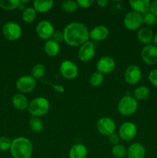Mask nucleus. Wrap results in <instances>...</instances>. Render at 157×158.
Here are the masks:
<instances>
[{"label": "nucleus", "mask_w": 157, "mask_h": 158, "mask_svg": "<svg viewBox=\"0 0 157 158\" xmlns=\"http://www.w3.org/2000/svg\"><path fill=\"white\" fill-rule=\"evenodd\" d=\"M37 12L33 7H27L22 11V19L26 23H31L36 19Z\"/></svg>", "instance_id": "nucleus-26"}, {"label": "nucleus", "mask_w": 157, "mask_h": 158, "mask_svg": "<svg viewBox=\"0 0 157 158\" xmlns=\"http://www.w3.org/2000/svg\"><path fill=\"white\" fill-rule=\"evenodd\" d=\"M3 35L9 41H15L18 40L22 35V29L20 25L15 22H6L2 29Z\"/></svg>", "instance_id": "nucleus-5"}, {"label": "nucleus", "mask_w": 157, "mask_h": 158, "mask_svg": "<svg viewBox=\"0 0 157 158\" xmlns=\"http://www.w3.org/2000/svg\"><path fill=\"white\" fill-rule=\"evenodd\" d=\"M9 151L13 158H31L33 153V145L29 139L19 137L12 140Z\"/></svg>", "instance_id": "nucleus-2"}, {"label": "nucleus", "mask_w": 157, "mask_h": 158, "mask_svg": "<svg viewBox=\"0 0 157 158\" xmlns=\"http://www.w3.org/2000/svg\"><path fill=\"white\" fill-rule=\"evenodd\" d=\"M137 134V127L132 122L126 121L122 123L119 128L118 135L120 139L124 141H131L135 137Z\"/></svg>", "instance_id": "nucleus-7"}, {"label": "nucleus", "mask_w": 157, "mask_h": 158, "mask_svg": "<svg viewBox=\"0 0 157 158\" xmlns=\"http://www.w3.org/2000/svg\"><path fill=\"white\" fill-rule=\"evenodd\" d=\"M146 151L145 147L140 143H133L128 148V158H144L146 156Z\"/></svg>", "instance_id": "nucleus-17"}, {"label": "nucleus", "mask_w": 157, "mask_h": 158, "mask_svg": "<svg viewBox=\"0 0 157 158\" xmlns=\"http://www.w3.org/2000/svg\"><path fill=\"white\" fill-rule=\"evenodd\" d=\"M44 50L49 56H56L60 52V46L58 43L52 40L46 41L44 46Z\"/></svg>", "instance_id": "nucleus-23"}, {"label": "nucleus", "mask_w": 157, "mask_h": 158, "mask_svg": "<svg viewBox=\"0 0 157 158\" xmlns=\"http://www.w3.org/2000/svg\"><path fill=\"white\" fill-rule=\"evenodd\" d=\"M20 0H0V8L4 10L10 11L18 9Z\"/></svg>", "instance_id": "nucleus-27"}, {"label": "nucleus", "mask_w": 157, "mask_h": 158, "mask_svg": "<svg viewBox=\"0 0 157 158\" xmlns=\"http://www.w3.org/2000/svg\"><path fill=\"white\" fill-rule=\"evenodd\" d=\"M152 43H153V45L157 46V32L153 35V40H152Z\"/></svg>", "instance_id": "nucleus-41"}, {"label": "nucleus", "mask_w": 157, "mask_h": 158, "mask_svg": "<svg viewBox=\"0 0 157 158\" xmlns=\"http://www.w3.org/2000/svg\"><path fill=\"white\" fill-rule=\"evenodd\" d=\"M108 137H109V141L110 142V143H112L113 146H115V145H117V144H119V142L121 139H120L119 136L117 134L113 133V134L109 135Z\"/></svg>", "instance_id": "nucleus-37"}, {"label": "nucleus", "mask_w": 157, "mask_h": 158, "mask_svg": "<svg viewBox=\"0 0 157 158\" xmlns=\"http://www.w3.org/2000/svg\"><path fill=\"white\" fill-rule=\"evenodd\" d=\"M61 8L64 12L67 13H72L78 9V6L76 2L72 1V0H66L62 3Z\"/></svg>", "instance_id": "nucleus-30"}, {"label": "nucleus", "mask_w": 157, "mask_h": 158, "mask_svg": "<svg viewBox=\"0 0 157 158\" xmlns=\"http://www.w3.org/2000/svg\"><path fill=\"white\" fill-rule=\"evenodd\" d=\"M141 58L146 64L154 65L157 63V46L153 44L146 45L141 50Z\"/></svg>", "instance_id": "nucleus-13"}, {"label": "nucleus", "mask_w": 157, "mask_h": 158, "mask_svg": "<svg viewBox=\"0 0 157 158\" xmlns=\"http://www.w3.org/2000/svg\"><path fill=\"white\" fill-rule=\"evenodd\" d=\"M95 53V45L92 42L87 41L79 46L78 51V56L83 62H89L94 57Z\"/></svg>", "instance_id": "nucleus-15"}, {"label": "nucleus", "mask_w": 157, "mask_h": 158, "mask_svg": "<svg viewBox=\"0 0 157 158\" xmlns=\"http://www.w3.org/2000/svg\"><path fill=\"white\" fill-rule=\"evenodd\" d=\"M112 154L115 158H123L127 154V148L123 144H117L113 146Z\"/></svg>", "instance_id": "nucleus-31"}, {"label": "nucleus", "mask_w": 157, "mask_h": 158, "mask_svg": "<svg viewBox=\"0 0 157 158\" xmlns=\"http://www.w3.org/2000/svg\"><path fill=\"white\" fill-rule=\"evenodd\" d=\"M104 82V75L101 73L95 71L91 75L90 79H89V83L94 87H98L100 86Z\"/></svg>", "instance_id": "nucleus-29"}, {"label": "nucleus", "mask_w": 157, "mask_h": 158, "mask_svg": "<svg viewBox=\"0 0 157 158\" xmlns=\"http://www.w3.org/2000/svg\"><path fill=\"white\" fill-rule=\"evenodd\" d=\"M35 32L38 36L43 40H52V35L55 32L53 25L48 20H42L37 24Z\"/></svg>", "instance_id": "nucleus-8"}, {"label": "nucleus", "mask_w": 157, "mask_h": 158, "mask_svg": "<svg viewBox=\"0 0 157 158\" xmlns=\"http://www.w3.org/2000/svg\"><path fill=\"white\" fill-rule=\"evenodd\" d=\"M64 42L69 46H81L89 39V31L86 25L79 22H72L66 25L63 29Z\"/></svg>", "instance_id": "nucleus-1"}, {"label": "nucleus", "mask_w": 157, "mask_h": 158, "mask_svg": "<svg viewBox=\"0 0 157 158\" xmlns=\"http://www.w3.org/2000/svg\"><path fill=\"white\" fill-rule=\"evenodd\" d=\"M153 32L149 27L140 28L137 32V39L139 42L144 45H149L153 40Z\"/></svg>", "instance_id": "nucleus-19"}, {"label": "nucleus", "mask_w": 157, "mask_h": 158, "mask_svg": "<svg viewBox=\"0 0 157 158\" xmlns=\"http://www.w3.org/2000/svg\"><path fill=\"white\" fill-rule=\"evenodd\" d=\"M87 154V148L82 143H75L69 151V158H86Z\"/></svg>", "instance_id": "nucleus-20"}, {"label": "nucleus", "mask_w": 157, "mask_h": 158, "mask_svg": "<svg viewBox=\"0 0 157 158\" xmlns=\"http://www.w3.org/2000/svg\"><path fill=\"white\" fill-rule=\"evenodd\" d=\"M116 63L115 60L110 56H103L98 60L96 63V71L101 73L102 74H109L113 72L115 69Z\"/></svg>", "instance_id": "nucleus-14"}, {"label": "nucleus", "mask_w": 157, "mask_h": 158, "mask_svg": "<svg viewBox=\"0 0 157 158\" xmlns=\"http://www.w3.org/2000/svg\"><path fill=\"white\" fill-rule=\"evenodd\" d=\"M76 2L78 7L83 8V9H88V8L91 7L95 2L93 0H78L76 1Z\"/></svg>", "instance_id": "nucleus-36"}, {"label": "nucleus", "mask_w": 157, "mask_h": 158, "mask_svg": "<svg viewBox=\"0 0 157 158\" xmlns=\"http://www.w3.org/2000/svg\"><path fill=\"white\" fill-rule=\"evenodd\" d=\"M149 12L152 13L153 15L157 16V0L153 2H151L150 9H149Z\"/></svg>", "instance_id": "nucleus-38"}, {"label": "nucleus", "mask_w": 157, "mask_h": 158, "mask_svg": "<svg viewBox=\"0 0 157 158\" xmlns=\"http://www.w3.org/2000/svg\"><path fill=\"white\" fill-rule=\"evenodd\" d=\"M46 66H44L42 63H38V64H35L33 67L32 68V70H31V74H32V77L34 79H40L42 77H43L46 74Z\"/></svg>", "instance_id": "nucleus-28"}, {"label": "nucleus", "mask_w": 157, "mask_h": 158, "mask_svg": "<svg viewBox=\"0 0 157 158\" xmlns=\"http://www.w3.org/2000/svg\"><path fill=\"white\" fill-rule=\"evenodd\" d=\"M96 127L100 134L109 137V135L115 133V129H116V125H115V121L112 119L105 117H102L98 120Z\"/></svg>", "instance_id": "nucleus-11"}, {"label": "nucleus", "mask_w": 157, "mask_h": 158, "mask_svg": "<svg viewBox=\"0 0 157 158\" xmlns=\"http://www.w3.org/2000/svg\"><path fill=\"white\" fill-rule=\"evenodd\" d=\"M142 79V70L136 65H131L126 68L124 73V80L129 85H135Z\"/></svg>", "instance_id": "nucleus-12"}, {"label": "nucleus", "mask_w": 157, "mask_h": 158, "mask_svg": "<svg viewBox=\"0 0 157 158\" xmlns=\"http://www.w3.org/2000/svg\"><path fill=\"white\" fill-rule=\"evenodd\" d=\"M151 2L149 0H130L129 6L132 8V11L144 15L146 12H149Z\"/></svg>", "instance_id": "nucleus-18"}, {"label": "nucleus", "mask_w": 157, "mask_h": 158, "mask_svg": "<svg viewBox=\"0 0 157 158\" xmlns=\"http://www.w3.org/2000/svg\"><path fill=\"white\" fill-rule=\"evenodd\" d=\"M12 141L9 137H0V151H7L10 150Z\"/></svg>", "instance_id": "nucleus-33"}, {"label": "nucleus", "mask_w": 157, "mask_h": 158, "mask_svg": "<svg viewBox=\"0 0 157 158\" xmlns=\"http://www.w3.org/2000/svg\"><path fill=\"white\" fill-rule=\"evenodd\" d=\"M148 78H149L151 84L155 86V87H157V68L152 69L149 72Z\"/></svg>", "instance_id": "nucleus-35"}, {"label": "nucleus", "mask_w": 157, "mask_h": 158, "mask_svg": "<svg viewBox=\"0 0 157 158\" xmlns=\"http://www.w3.org/2000/svg\"><path fill=\"white\" fill-rule=\"evenodd\" d=\"M143 23L147 25L148 26H153L157 23V16L151 13L150 12H148L143 15Z\"/></svg>", "instance_id": "nucleus-32"}, {"label": "nucleus", "mask_w": 157, "mask_h": 158, "mask_svg": "<svg viewBox=\"0 0 157 158\" xmlns=\"http://www.w3.org/2000/svg\"><path fill=\"white\" fill-rule=\"evenodd\" d=\"M108 3H109V1H107V0H98V1H96V4L101 8L106 7Z\"/></svg>", "instance_id": "nucleus-40"}, {"label": "nucleus", "mask_w": 157, "mask_h": 158, "mask_svg": "<svg viewBox=\"0 0 157 158\" xmlns=\"http://www.w3.org/2000/svg\"><path fill=\"white\" fill-rule=\"evenodd\" d=\"M123 24L129 30H139L143 24V15L134 11H131L125 15L123 19Z\"/></svg>", "instance_id": "nucleus-6"}, {"label": "nucleus", "mask_w": 157, "mask_h": 158, "mask_svg": "<svg viewBox=\"0 0 157 158\" xmlns=\"http://www.w3.org/2000/svg\"><path fill=\"white\" fill-rule=\"evenodd\" d=\"M29 126L31 131L35 133H40L43 131L44 125L43 122L39 117H32L29 120Z\"/></svg>", "instance_id": "nucleus-25"}, {"label": "nucleus", "mask_w": 157, "mask_h": 158, "mask_svg": "<svg viewBox=\"0 0 157 158\" xmlns=\"http://www.w3.org/2000/svg\"><path fill=\"white\" fill-rule=\"evenodd\" d=\"M138 109V101L133 96L126 95L120 99L117 105L118 112L123 116H131Z\"/></svg>", "instance_id": "nucleus-4"}, {"label": "nucleus", "mask_w": 157, "mask_h": 158, "mask_svg": "<svg viewBox=\"0 0 157 158\" xmlns=\"http://www.w3.org/2000/svg\"><path fill=\"white\" fill-rule=\"evenodd\" d=\"M13 106L19 110H25L29 107V100L23 94H16L12 99Z\"/></svg>", "instance_id": "nucleus-21"}, {"label": "nucleus", "mask_w": 157, "mask_h": 158, "mask_svg": "<svg viewBox=\"0 0 157 158\" xmlns=\"http://www.w3.org/2000/svg\"><path fill=\"white\" fill-rule=\"evenodd\" d=\"M52 88L54 89V90L56 91L58 93H64L65 88L63 87L62 85L59 84H54L52 85Z\"/></svg>", "instance_id": "nucleus-39"}, {"label": "nucleus", "mask_w": 157, "mask_h": 158, "mask_svg": "<svg viewBox=\"0 0 157 158\" xmlns=\"http://www.w3.org/2000/svg\"><path fill=\"white\" fill-rule=\"evenodd\" d=\"M59 72L63 78L66 80H73L78 76V68L74 62L66 60L62 62L60 64Z\"/></svg>", "instance_id": "nucleus-9"}, {"label": "nucleus", "mask_w": 157, "mask_h": 158, "mask_svg": "<svg viewBox=\"0 0 157 158\" xmlns=\"http://www.w3.org/2000/svg\"><path fill=\"white\" fill-rule=\"evenodd\" d=\"M150 91L146 86H139L136 87L134 90L133 97L137 101H143L149 98Z\"/></svg>", "instance_id": "nucleus-24"}, {"label": "nucleus", "mask_w": 157, "mask_h": 158, "mask_svg": "<svg viewBox=\"0 0 157 158\" xmlns=\"http://www.w3.org/2000/svg\"><path fill=\"white\" fill-rule=\"evenodd\" d=\"M36 80L32 76H22L16 80L15 86L19 92L26 94L33 91L36 87Z\"/></svg>", "instance_id": "nucleus-10"}, {"label": "nucleus", "mask_w": 157, "mask_h": 158, "mask_svg": "<svg viewBox=\"0 0 157 158\" xmlns=\"http://www.w3.org/2000/svg\"><path fill=\"white\" fill-rule=\"evenodd\" d=\"M52 40L58 43L59 44L60 43L64 42V33H63V30H56L54 32L53 35H52Z\"/></svg>", "instance_id": "nucleus-34"}, {"label": "nucleus", "mask_w": 157, "mask_h": 158, "mask_svg": "<svg viewBox=\"0 0 157 158\" xmlns=\"http://www.w3.org/2000/svg\"><path fill=\"white\" fill-rule=\"evenodd\" d=\"M50 103L48 99L43 97H38L34 98L29 103L28 111L32 117H39L44 116L49 112Z\"/></svg>", "instance_id": "nucleus-3"}, {"label": "nucleus", "mask_w": 157, "mask_h": 158, "mask_svg": "<svg viewBox=\"0 0 157 158\" xmlns=\"http://www.w3.org/2000/svg\"><path fill=\"white\" fill-rule=\"evenodd\" d=\"M53 1H42V0H35L32 2V7L36 12L45 13L47 12L53 7Z\"/></svg>", "instance_id": "nucleus-22"}, {"label": "nucleus", "mask_w": 157, "mask_h": 158, "mask_svg": "<svg viewBox=\"0 0 157 158\" xmlns=\"http://www.w3.org/2000/svg\"><path fill=\"white\" fill-rule=\"evenodd\" d=\"M109 35V30L106 26L99 25L89 31V38L96 41H103L107 39Z\"/></svg>", "instance_id": "nucleus-16"}]
</instances>
